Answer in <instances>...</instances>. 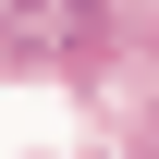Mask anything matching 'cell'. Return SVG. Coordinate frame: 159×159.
Returning a JSON list of instances; mask_svg holds the SVG:
<instances>
[{"label":"cell","mask_w":159,"mask_h":159,"mask_svg":"<svg viewBox=\"0 0 159 159\" xmlns=\"http://www.w3.org/2000/svg\"><path fill=\"white\" fill-rule=\"evenodd\" d=\"M98 12L86 0H0V49H86Z\"/></svg>","instance_id":"1"}]
</instances>
